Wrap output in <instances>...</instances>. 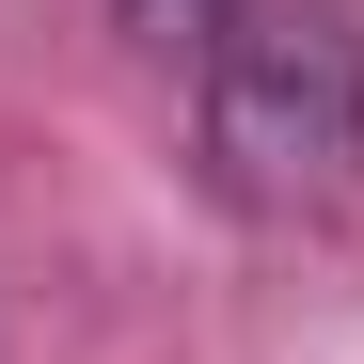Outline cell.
Here are the masks:
<instances>
[{
	"label": "cell",
	"mask_w": 364,
	"mask_h": 364,
	"mask_svg": "<svg viewBox=\"0 0 364 364\" xmlns=\"http://www.w3.org/2000/svg\"><path fill=\"white\" fill-rule=\"evenodd\" d=\"M111 16H127V48H159V64H206L237 32V0H111Z\"/></svg>",
	"instance_id": "7a4b0ae2"
},
{
	"label": "cell",
	"mask_w": 364,
	"mask_h": 364,
	"mask_svg": "<svg viewBox=\"0 0 364 364\" xmlns=\"http://www.w3.org/2000/svg\"><path fill=\"white\" fill-rule=\"evenodd\" d=\"M206 174L254 222H317L364 191V32L333 0H237L206 48Z\"/></svg>",
	"instance_id": "6da1fadb"
}]
</instances>
